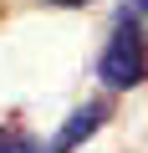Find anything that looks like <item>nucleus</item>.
Instances as JSON below:
<instances>
[{
    "instance_id": "nucleus-1",
    "label": "nucleus",
    "mask_w": 148,
    "mask_h": 153,
    "mask_svg": "<svg viewBox=\"0 0 148 153\" xmlns=\"http://www.w3.org/2000/svg\"><path fill=\"white\" fill-rule=\"evenodd\" d=\"M97 82L107 92H133L148 82V31L133 5H123L112 16V31L97 51Z\"/></svg>"
},
{
    "instance_id": "nucleus-2",
    "label": "nucleus",
    "mask_w": 148,
    "mask_h": 153,
    "mask_svg": "<svg viewBox=\"0 0 148 153\" xmlns=\"http://www.w3.org/2000/svg\"><path fill=\"white\" fill-rule=\"evenodd\" d=\"M107 117H112V102H107V97H92V102H82L77 112H71V117L56 128V138H51L41 153H77V148H82L92 133H102V128H107Z\"/></svg>"
},
{
    "instance_id": "nucleus-3",
    "label": "nucleus",
    "mask_w": 148,
    "mask_h": 153,
    "mask_svg": "<svg viewBox=\"0 0 148 153\" xmlns=\"http://www.w3.org/2000/svg\"><path fill=\"white\" fill-rule=\"evenodd\" d=\"M0 153H41V148H36V138L21 133V128H0Z\"/></svg>"
},
{
    "instance_id": "nucleus-4",
    "label": "nucleus",
    "mask_w": 148,
    "mask_h": 153,
    "mask_svg": "<svg viewBox=\"0 0 148 153\" xmlns=\"http://www.w3.org/2000/svg\"><path fill=\"white\" fill-rule=\"evenodd\" d=\"M41 5H51V10H87V5H97V0H41Z\"/></svg>"
},
{
    "instance_id": "nucleus-5",
    "label": "nucleus",
    "mask_w": 148,
    "mask_h": 153,
    "mask_svg": "<svg viewBox=\"0 0 148 153\" xmlns=\"http://www.w3.org/2000/svg\"><path fill=\"white\" fill-rule=\"evenodd\" d=\"M128 5H133V10H138V16H148V0H128Z\"/></svg>"
}]
</instances>
